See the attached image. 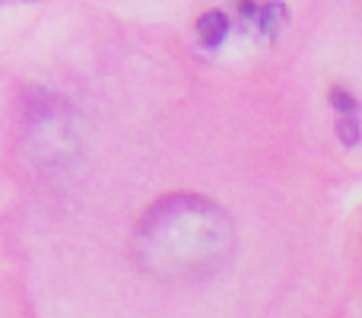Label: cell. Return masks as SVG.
<instances>
[{
    "instance_id": "1",
    "label": "cell",
    "mask_w": 362,
    "mask_h": 318,
    "mask_svg": "<svg viewBox=\"0 0 362 318\" xmlns=\"http://www.w3.org/2000/svg\"><path fill=\"white\" fill-rule=\"evenodd\" d=\"M181 210H172V204L163 213H153L146 223L144 245L153 249V261L159 255H175L178 264L172 274H197V268H213V258H219V245H226L229 239V226L223 223V213L204 207L197 200H178Z\"/></svg>"
},
{
    "instance_id": "2",
    "label": "cell",
    "mask_w": 362,
    "mask_h": 318,
    "mask_svg": "<svg viewBox=\"0 0 362 318\" xmlns=\"http://www.w3.org/2000/svg\"><path fill=\"white\" fill-rule=\"evenodd\" d=\"M226 35H229V16H226V13L210 10L197 19V38H200L204 48H216V45H223Z\"/></svg>"
},
{
    "instance_id": "3",
    "label": "cell",
    "mask_w": 362,
    "mask_h": 318,
    "mask_svg": "<svg viewBox=\"0 0 362 318\" xmlns=\"http://www.w3.org/2000/svg\"><path fill=\"white\" fill-rule=\"evenodd\" d=\"M255 19H257V25H261V32H274L276 25H280L283 19H286V6H283V4H267V6H257Z\"/></svg>"
},
{
    "instance_id": "4",
    "label": "cell",
    "mask_w": 362,
    "mask_h": 318,
    "mask_svg": "<svg viewBox=\"0 0 362 318\" xmlns=\"http://www.w3.org/2000/svg\"><path fill=\"white\" fill-rule=\"evenodd\" d=\"M359 121H356V115H340V121H337V137H340V144H346V147H356L359 144Z\"/></svg>"
},
{
    "instance_id": "5",
    "label": "cell",
    "mask_w": 362,
    "mask_h": 318,
    "mask_svg": "<svg viewBox=\"0 0 362 318\" xmlns=\"http://www.w3.org/2000/svg\"><path fill=\"white\" fill-rule=\"evenodd\" d=\"M331 106L337 108L340 115H356V112H359V102L353 99V96L346 93V89H340V86H334V89H331Z\"/></svg>"
}]
</instances>
